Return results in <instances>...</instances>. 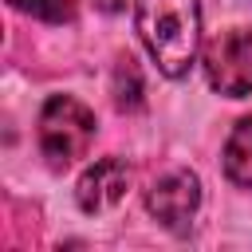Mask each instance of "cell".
Instances as JSON below:
<instances>
[{
  "instance_id": "cell-9",
  "label": "cell",
  "mask_w": 252,
  "mask_h": 252,
  "mask_svg": "<svg viewBox=\"0 0 252 252\" xmlns=\"http://www.w3.org/2000/svg\"><path fill=\"white\" fill-rule=\"evenodd\" d=\"M94 4H98V8H106V12H118L126 0H94Z\"/></svg>"
},
{
  "instance_id": "cell-1",
  "label": "cell",
  "mask_w": 252,
  "mask_h": 252,
  "mask_svg": "<svg viewBox=\"0 0 252 252\" xmlns=\"http://www.w3.org/2000/svg\"><path fill=\"white\" fill-rule=\"evenodd\" d=\"M134 28L161 75L181 79L201 51V4L197 0H134Z\"/></svg>"
},
{
  "instance_id": "cell-4",
  "label": "cell",
  "mask_w": 252,
  "mask_h": 252,
  "mask_svg": "<svg viewBox=\"0 0 252 252\" xmlns=\"http://www.w3.org/2000/svg\"><path fill=\"white\" fill-rule=\"evenodd\" d=\"M146 209L169 232H185L201 209V181L193 169H169L146 189Z\"/></svg>"
},
{
  "instance_id": "cell-6",
  "label": "cell",
  "mask_w": 252,
  "mask_h": 252,
  "mask_svg": "<svg viewBox=\"0 0 252 252\" xmlns=\"http://www.w3.org/2000/svg\"><path fill=\"white\" fill-rule=\"evenodd\" d=\"M224 173L232 185L252 189V118H240L224 142Z\"/></svg>"
},
{
  "instance_id": "cell-2",
  "label": "cell",
  "mask_w": 252,
  "mask_h": 252,
  "mask_svg": "<svg viewBox=\"0 0 252 252\" xmlns=\"http://www.w3.org/2000/svg\"><path fill=\"white\" fill-rule=\"evenodd\" d=\"M94 142V110L83 106L75 94H51L39 110V150L43 158L63 169L79 161Z\"/></svg>"
},
{
  "instance_id": "cell-8",
  "label": "cell",
  "mask_w": 252,
  "mask_h": 252,
  "mask_svg": "<svg viewBox=\"0 0 252 252\" xmlns=\"http://www.w3.org/2000/svg\"><path fill=\"white\" fill-rule=\"evenodd\" d=\"M20 12H28V16H35V20H47V24H67L71 16H75V8H71V0H12Z\"/></svg>"
},
{
  "instance_id": "cell-3",
  "label": "cell",
  "mask_w": 252,
  "mask_h": 252,
  "mask_svg": "<svg viewBox=\"0 0 252 252\" xmlns=\"http://www.w3.org/2000/svg\"><path fill=\"white\" fill-rule=\"evenodd\" d=\"M205 79L217 94L224 98H244L252 94V32L248 28H228L205 43Z\"/></svg>"
},
{
  "instance_id": "cell-5",
  "label": "cell",
  "mask_w": 252,
  "mask_h": 252,
  "mask_svg": "<svg viewBox=\"0 0 252 252\" xmlns=\"http://www.w3.org/2000/svg\"><path fill=\"white\" fill-rule=\"evenodd\" d=\"M126 189H130V165L122 158H102L79 177L75 201L83 213H110L126 197Z\"/></svg>"
},
{
  "instance_id": "cell-7",
  "label": "cell",
  "mask_w": 252,
  "mask_h": 252,
  "mask_svg": "<svg viewBox=\"0 0 252 252\" xmlns=\"http://www.w3.org/2000/svg\"><path fill=\"white\" fill-rule=\"evenodd\" d=\"M114 102L122 110H138L142 106V79H138V67L134 59H118V71H114Z\"/></svg>"
}]
</instances>
